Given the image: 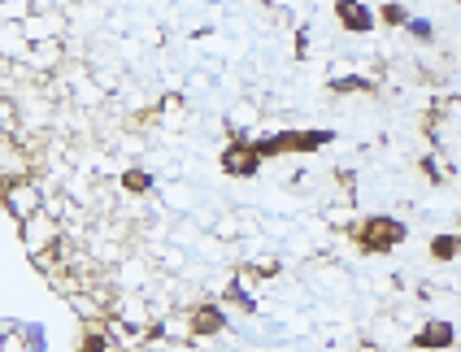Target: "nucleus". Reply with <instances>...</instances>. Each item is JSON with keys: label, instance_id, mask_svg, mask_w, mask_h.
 <instances>
[{"label": "nucleus", "instance_id": "f257e3e1", "mask_svg": "<svg viewBox=\"0 0 461 352\" xmlns=\"http://www.w3.org/2000/svg\"><path fill=\"white\" fill-rule=\"evenodd\" d=\"M401 235H405V226H401V222H392V218H370V231L361 235V244L379 252V249H388V244H396Z\"/></svg>", "mask_w": 461, "mask_h": 352}, {"label": "nucleus", "instance_id": "f03ea898", "mask_svg": "<svg viewBox=\"0 0 461 352\" xmlns=\"http://www.w3.org/2000/svg\"><path fill=\"white\" fill-rule=\"evenodd\" d=\"M222 165L231 170V174H253L257 170V149H231L222 157Z\"/></svg>", "mask_w": 461, "mask_h": 352}, {"label": "nucleus", "instance_id": "7ed1b4c3", "mask_svg": "<svg viewBox=\"0 0 461 352\" xmlns=\"http://www.w3.org/2000/svg\"><path fill=\"white\" fill-rule=\"evenodd\" d=\"M335 13H340V22H344V27H357V31H365V27H370V22H374V18H370V9H353V4H340V9H335Z\"/></svg>", "mask_w": 461, "mask_h": 352}, {"label": "nucleus", "instance_id": "20e7f679", "mask_svg": "<svg viewBox=\"0 0 461 352\" xmlns=\"http://www.w3.org/2000/svg\"><path fill=\"white\" fill-rule=\"evenodd\" d=\"M449 340H453L449 322H435V331H422V335H418V344H422V348H426V344H431V348H444Z\"/></svg>", "mask_w": 461, "mask_h": 352}, {"label": "nucleus", "instance_id": "39448f33", "mask_svg": "<svg viewBox=\"0 0 461 352\" xmlns=\"http://www.w3.org/2000/svg\"><path fill=\"white\" fill-rule=\"evenodd\" d=\"M218 326H222V313H218V309H201V313H196V331H201V335L218 331Z\"/></svg>", "mask_w": 461, "mask_h": 352}, {"label": "nucleus", "instance_id": "423d86ee", "mask_svg": "<svg viewBox=\"0 0 461 352\" xmlns=\"http://www.w3.org/2000/svg\"><path fill=\"white\" fill-rule=\"evenodd\" d=\"M453 249H457V240H449V235H444V240H435V256H440V261H449Z\"/></svg>", "mask_w": 461, "mask_h": 352}, {"label": "nucleus", "instance_id": "0eeeda50", "mask_svg": "<svg viewBox=\"0 0 461 352\" xmlns=\"http://www.w3.org/2000/svg\"><path fill=\"white\" fill-rule=\"evenodd\" d=\"M383 18H388V22H405V9H401V4H388Z\"/></svg>", "mask_w": 461, "mask_h": 352}]
</instances>
